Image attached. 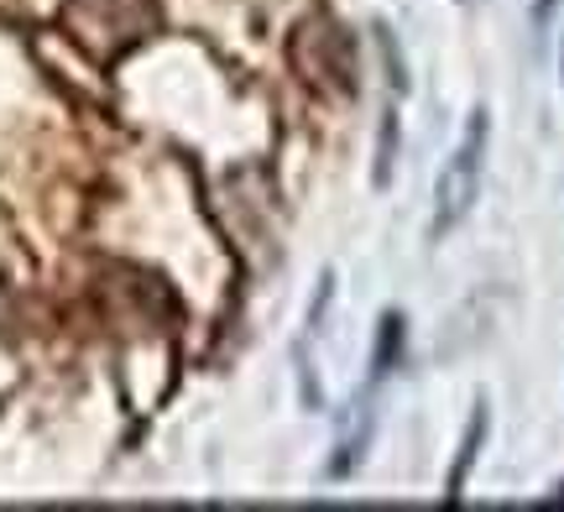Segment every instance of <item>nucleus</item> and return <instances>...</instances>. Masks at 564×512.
I'll return each instance as SVG.
<instances>
[{"mask_svg": "<svg viewBox=\"0 0 564 512\" xmlns=\"http://www.w3.org/2000/svg\"><path fill=\"white\" fill-rule=\"evenodd\" d=\"M486 146H491V116H486V110H470L460 142H455L440 184H434V220H429L434 241H444L449 230H460L465 220H470V209L481 199V178H486Z\"/></svg>", "mask_w": 564, "mask_h": 512, "instance_id": "nucleus-1", "label": "nucleus"}, {"mask_svg": "<svg viewBox=\"0 0 564 512\" xmlns=\"http://www.w3.org/2000/svg\"><path fill=\"white\" fill-rule=\"evenodd\" d=\"M486 439V408L470 418V434H465V450H460V466H455V476H449V502L465 492V476H470V466H476V450H481Z\"/></svg>", "mask_w": 564, "mask_h": 512, "instance_id": "nucleus-2", "label": "nucleus"}, {"mask_svg": "<svg viewBox=\"0 0 564 512\" xmlns=\"http://www.w3.org/2000/svg\"><path fill=\"white\" fill-rule=\"evenodd\" d=\"M465 6H476V0H465Z\"/></svg>", "mask_w": 564, "mask_h": 512, "instance_id": "nucleus-3", "label": "nucleus"}]
</instances>
